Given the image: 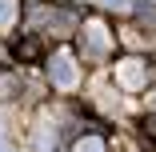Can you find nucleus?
<instances>
[{
  "mask_svg": "<svg viewBox=\"0 0 156 152\" xmlns=\"http://www.w3.org/2000/svg\"><path fill=\"white\" fill-rule=\"evenodd\" d=\"M48 80H52L56 88H76V80H80L76 60H72L68 52H56V56L48 60Z\"/></svg>",
  "mask_w": 156,
  "mask_h": 152,
  "instance_id": "obj_1",
  "label": "nucleus"
},
{
  "mask_svg": "<svg viewBox=\"0 0 156 152\" xmlns=\"http://www.w3.org/2000/svg\"><path fill=\"white\" fill-rule=\"evenodd\" d=\"M144 80H148V68L140 64V60H120L116 64V84L120 88H128V92H136V88H144Z\"/></svg>",
  "mask_w": 156,
  "mask_h": 152,
  "instance_id": "obj_2",
  "label": "nucleus"
},
{
  "mask_svg": "<svg viewBox=\"0 0 156 152\" xmlns=\"http://www.w3.org/2000/svg\"><path fill=\"white\" fill-rule=\"evenodd\" d=\"M84 48H88L92 56H108V48H112V36H108V28H104L100 20L84 24Z\"/></svg>",
  "mask_w": 156,
  "mask_h": 152,
  "instance_id": "obj_3",
  "label": "nucleus"
},
{
  "mask_svg": "<svg viewBox=\"0 0 156 152\" xmlns=\"http://www.w3.org/2000/svg\"><path fill=\"white\" fill-rule=\"evenodd\" d=\"M16 8H20L16 0H0V28H8V24L16 20Z\"/></svg>",
  "mask_w": 156,
  "mask_h": 152,
  "instance_id": "obj_4",
  "label": "nucleus"
},
{
  "mask_svg": "<svg viewBox=\"0 0 156 152\" xmlns=\"http://www.w3.org/2000/svg\"><path fill=\"white\" fill-rule=\"evenodd\" d=\"M76 152H104V140L100 136H84V140H76Z\"/></svg>",
  "mask_w": 156,
  "mask_h": 152,
  "instance_id": "obj_5",
  "label": "nucleus"
},
{
  "mask_svg": "<svg viewBox=\"0 0 156 152\" xmlns=\"http://www.w3.org/2000/svg\"><path fill=\"white\" fill-rule=\"evenodd\" d=\"M100 4H108V8H120V12H128V8H132V0H100Z\"/></svg>",
  "mask_w": 156,
  "mask_h": 152,
  "instance_id": "obj_6",
  "label": "nucleus"
},
{
  "mask_svg": "<svg viewBox=\"0 0 156 152\" xmlns=\"http://www.w3.org/2000/svg\"><path fill=\"white\" fill-rule=\"evenodd\" d=\"M0 152H12V140H8V132H4V124H0Z\"/></svg>",
  "mask_w": 156,
  "mask_h": 152,
  "instance_id": "obj_7",
  "label": "nucleus"
}]
</instances>
